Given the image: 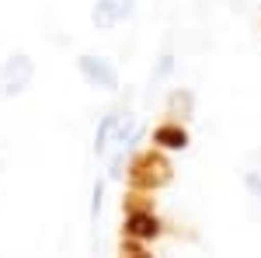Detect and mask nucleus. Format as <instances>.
<instances>
[{"mask_svg":"<svg viewBox=\"0 0 261 258\" xmlns=\"http://www.w3.org/2000/svg\"><path fill=\"white\" fill-rule=\"evenodd\" d=\"M171 178H174L171 160L164 157L161 150H153V147L143 150V154H136L133 164H129V185H133L136 192H157L164 185H171Z\"/></svg>","mask_w":261,"mask_h":258,"instance_id":"1","label":"nucleus"},{"mask_svg":"<svg viewBox=\"0 0 261 258\" xmlns=\"http://www.w3.org/2000/svg\"><path fill=\"white\" fill-rule=\"evenodd\" d=\"M35 77V60L28 53H14L0 66V98H18L28 91V84Z\"/></svg>","mask_w":261,"mask_h":258,"instance_id":"2","label":"nucleus"},{"mask_svg":"<svg viewBox=\"0 0 261 258\" xmlns=\"http://www.w3.org/2000/svg\"><path fill=\"white\" fill-rule=\"evenodd\" d=\"M77 70L81 77L91 84V87H101V91H119V70L108 56H94V53H84L77 56Z\"/></svg>","mask_w":261,"mask_h":258,"instance_id":"3","label":"nucleus"},{"mask_svg":"<svg viewBox=\"0 0 261 258\" xmlns=\"http://www.w3.org/2000/svg\"><path fill=\"white\" fill-rule=\"evenodd\" d=\"M122 234L133 241H157L164 234V223H161V217L153 213V209H140V213H125V223H122Z\"/></svg>","mask_w":261,"mask_h":258,"instance_id":"4","label":"nucleus"},{"mask_svg":"<svg viewBox=\"0 0 261 258\" xmlns=\"http://www.w3.org/2000/svg\"><path fill=\"white\" fill-rule=\"evenodd\" d=\"M150 143H153V150H161V154H178V150H185V147L192 143V136H188L185 122L167 119V122H161V126H153Z\"/></svg>","mask_w":261,"mask_h":258,"instance_id":"5","label":"nucleus"},{"mask_svg":"<svg viewBox=\"0 0 261 258\" xmlns=\"http://www.w3.org/2000/svg\"><path fill=\"white\" fill-rule=\"evenodd\" d=\"M136 14V4H129V0H101L91 7V21L98 25L101 32H108V28H115L122 21H129Z\"/></svg>","mask_w":261,"mask_h":258,"instance_id":"6","label":"nucleus"},{"mask_svg":"<svg viewBox=\"0 0 261 258\" xmlns=\"http://www.w3.org/2000/svg\"><path fill=\"white\" fill-rule=\"evenodd\" d=\"M125 119L122 115V108H112V112H105L98 122V133H94V154L105 157L112 147H115V133H119V122Z\"/></svg>","mask_w":261,"mask_h":258,"instance_id":"7","label":"nucleus"},{"mask_svg":"<svg viewBox=\"0 0 261 258\" xmlns=\"http://www.w3.org/2000/svg\"><path fill=\"white\" fill-rule=\"evenodd\" d=\"M192 108H195V95H192L188 87H174V91L167 95V115H171V122L188 119Z\"/></svg>","mask_w":261,"mask_h":258,"instance_id":"8","label":"nucleus"},{"mask_svg":"<svg viewBox=\"0 0 261 258\" xmlns=\"http://www.w3.org/2000/svg\"><path fill=\"white\" fill-rule=\"evenodd\" d=\"M174 53H161V60H157V66H153V74H150V87H157V84H164V80L174 74Z\"/></svg>","mask_w":261,"mask_h":258,"instance_id":"9","label":"nucleus"},{"mask_svg":"<svg viewBox=\"0 0 261 258\" xmlns=\"http://www.w3.org/2000/svg\"><path fill=\"white\" fill-rule=\"evenodd\" d=\"M244 185H247V192L261 202V168L258 171H247V175H244Z\"/></svg>","mask_w":261,"mask_h":258,"instance_id":"10","label":"nucleus"},{"mask_svg":"<svg viewBox=\"0 0 261 258\" xmlns=\"http://www.w3.org/2000/svg\"><path fill=\"white\" fill-rule=\"evenodd\" d=\"M122 168H125V150H115L108 164V178H122Z\"/></svg>","mask_w":261,"mask_h":258,"instance_id":"11","label":"nucleus"},{"mask_svg":"<svg viewBox=\"0 0 261 258\" xmlns=\"http://www.w3.org/2000/svg\"><path fill=\"white\" fill-rule=\"evenodd\" d=\"M101 196H105V181H94V202H91V213L98 217V209H101Z\"/></svg>","mask_w":261,"mask_h":258,"instance_id":"12","label":"nucleus"},{"mask_svg":"<svg viewBox=\"0 0 261 258\" xmlns=\"http://www.w3.org/2000/svg\"><path fill=\"white\" fill-rule=\"evenodd\" d=\"M122 255H129V258H153L150 251H143V248H136V244H129V248L122 244Z\"/></svg>","mask_w":261,"mask_h":258,"instance_id":"13","label":"nucleus"},{"mask_svg":"<svg viewBox=\"0 0 261 258\" xmlns=\"http://www.w3.org/2000/svg\"><path fill=\"white\" fill-rule=\"evenodd\" d=\"M0 171H4V164H0Z\"/></svg>","mask_w":261,"mask_h":258,"instance_id":"14","label":"nucleus"}]
</instances>
